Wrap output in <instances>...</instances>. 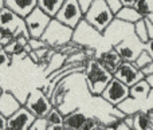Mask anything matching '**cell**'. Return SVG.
<instances>
[{
    "label": "cell",
    "instance_id": "24",
    "mask_svg": "<svg viewBox=\"0 0 153 130\" xmlns=\"http://www.w3.org/2000/svg\"><path fill=\"white\" fill-rule=\"evenodd\" d=\"M133 7L137 10V12L140 13L144 19L148 18V16L152 13L148 0H136V3H134V5H133Z\"/></svg>",
    "mask_w": 153,
    "mask_h": 130
},
{
    "label": "cell",
    "instance_id": "1",
    "mask_svg": "<svg viewBox=\"0 0 153 130\" xmlns=\"http://www.w3.org/2000/svg\"><path fill=\"white\" fill-rule=\"evenodd\" d=\"M83 20L97 32L103 34L111 26V23H114L116 15L110 11L105 0H94L90 10L85 13Z\"/></svg>",
    "mask_w": 153,
    "mask_h": 130
},
{
    "label": "cell",
    "instance_id": "25",
    "mask_svg": "<svg viewBox=\"0 0 153 130\" xmlns=\"http://www.w3.org/2000/svg\"><path fill=\"white\" fill-rule=\"evenodd\" d=\"M103 123L101 122L100 118L97 117H87L86 122L83 123V126L81 128V130H100L103 129Z\"/></svg>",
    "mask_w": 153,
    "mask_h": 130
},
{
    "label": "cell",
    "instance_id": "39",
    "mask_svg": "<svg viewBox=\"0 0 153 130\" xmlns=\"http://www.w3.org/2000/svg\"><path fill=\"white\" fill-rule=\"evenodd\" d=\"M48 130H69L65 126H48Z\"/></svg>",
    "mask_w": 153,
    "mask_h": 130
},
{
    "label": "cell",
    "instance_id": "3",
    "mask_svg": "<svg viewBox=\"0 0 153 130\" xmlns=\"http://www.w3.org/2000/svg\"><path fill=\"white\" fill-rule=\"evenodd\" d=\"M42 40L50 48H59L67 46L74 40V30L69 26L53 19L42 36Z\"/></svg>",
    "mask_w": 153,
    "mask_h": 130
},
{
    "label": "cell",
    "instance_id": "19",
    "mask_svg": "<svg viewBox=\"0 0 153 130\" xmlns=\"http://www.w3.org/2000/svg\"><path fill=\"white\" fill-rule=\"evenodd\" d=\"M63 3H65V0H38V7L45 13H47L50 18L54 19L58 15Z\"/></svg>",
    "mask_w": 153,
    "mask_h": 130
},
{
    "label": "cell",
    "instance_id": "29",
    "mask_svg": "<svg viewBox=\"0 0 153 130\" xmlns=\"http://www.w3.org/2000/svg\"><path fill=\"white\" fill-rule=\"evenodd\" d=\"M28 130H48V122L46 118H36Z\"/></svg>",
    "mask_w": 153,
    "mask_h": 130
},
{
    "label": "cell",
    "instance_id": "41",
    "mask_svg": "<svg viewBox=\"0 0 153 130\" xmlns=\"http://www.w3.org/2000/svg\"><path fill=\"white\" fill-rule=\"evenodd\" d=\"M5 7V0H0V11Z\"/></svg>",
    "mask_w": 153,
    "mask_h": 130
},
{
    "label": "cell",
    "instance_id": "45",
    "mask_svg": "<svg viewBox=\"0 0 153 130\" xmlns=\"http://www.w3.org/2000/svg\"><path fill=\"white\" fill-rule=\"evenodd\" d=\"M100 130H103V129H100Z\"/></svg>",
    "mask_w": 153,
    "mask_h": 130
},
{
    "label": "cell",
    "instance_id": "23",
    "mask_svg": "<svg viewBox=\"0 0 153 130\" xmlns=\"http://www.w3.org/2000/svg\"><path fill=\"white\" fill-rule=\"evenodd\" d=\"M152 62H153L152 56L149 55V52L145 50V48H144V50L140 52V55L137 56V59H136L133 63L136 64V67H137V69L141 70V69H144L145 66H148L149 63H152Z\"/></svg>",
    "mask_w": 153,
    "mask_h": 130
},
{
    "label": "cell",
    "instance_id": "42",
    "mask_svg": "<svg viewBox=\"0 0 153 130\" xmlns=\"http://www.w3.org/2000/svg\"><path fill=\"white\" fill-rule=\"evenodd\" d=\"M3 91H4V90H3V87H1V85H0V97H1V94H3Z\"/></svg>",
    "mask_w": 153,
    "mask_h": 130
},
{
    "label": "cell",
    "instance_id": "14",
    "mask_svg": "<svg viewBox=\"0 0 153 130\" xmlns=\"http://www.w3.org/2000/svg\"><path fill=\"white\" fill-rule=\"evenodd\" d=\"M97 61L102 64L103 69H106L109 72H111L113 75H114V72L117 71V69L120 67V64L124 62L122 61V58L120 56V54L117 52L114 48L106 51V52H102L97 58Z\"/></svg>",
    "mask_w": 153,
    "mask_h": 130
},
{
    "label": "cell",
    "instance_id": "43",
    "mask_svg": "<svg viewBox=\"0 0 153 130\" xmlns=\"http://www.w3.org/2000/svg\"><path fill=\"white\" fill-rule=\"evenodd\" d=\"M3 48H4V47H3V46H1V44H0V51H1V50H3Z\"/></svg>",
    "mask_w": 153,
    "mask_h": 130
},
{
    "label": "cell",
    "instance_id": "22",
    "mask_svg": "<svg viewBox=\"0 0 153 130\" xmlns=\"http://www.w3.org/2000/svg\"><path fill=\"white\" fill-rule=\"evenodd\" d=\"M48 122V126H65V115L61 113V110L58 107L54 106L51 109V112L46 117Z\"/></svg>",
    "mask_w": 153,
    "mask_h": 130
},
{
    "label": "cell",
    "instance_id": "4",
    "mask_svg": "<svg viewBox=\"0 0 153 130\" xmlns=\"http://www.w3.org/2000/svg\"><path fill=\"white\" fill-rule=\"evenodd\" d=\"M24 106L36 118H46L48 113L51 112V109L54 107V105L45 90L34 89L27 95L26 101H24Z\"/></svg>",
    "mask_w": 153,
    "mask_h": 130
},
{
    "label": "cell",
    "instance_id": "40",
    "mask_svg": "<svg viewBox=\"0 0 153 130\" xmlns=\"http://www.w3.org/2000/svg\"><path fill=\"white\" fill-rule=\"evenodd\" d=\"M145 81L149 83V86H151L152 90H153V74H152V75H149V77H146V78H145Z\"/></svg>",
    "mask_w": 153,
    "mask_h": 130
},
{
    "label": "cell",
    "instance_id": "32",
    "mask_svg": "<svg viewBox=\"0 0 153 130\" xmlns=\"http://www.w3.org/2000/svg\"><path fill=\"white\" fill-rule=\"evenodd\" d=\"M79 4V7H81L82 12H83V15L87 12V11L90 10V7L93 5V3H94V0H76Z\"/></svg>",
    "mask_w": 153,
    "mask_h": 130
},
{
    "label": "cell",
    "instance_id": "30",
    "mask_svg": "<svg viewBox=\"0 0 153 130\" xmlns=\"http://www.w3.org/2000/svg\"><path fill=\"white\" fill-rule=\"evenodd\" d=\"M28 44H30V48H31L32 51H38V50H40V48L48 47V46L42 40V38H40V39H36V38H30Z\"/></svg>",
    "mask_w": 153,
    "mask_h": 130
},
{
    "label": "cell",
    "instance_id": "17",
    "mask_svg": "<svg viewBox=\"0 0 153 130\" xmlns=\"http://www.w3.org/2000/svg\"><path fill=\"white\" fill-rule=\"evenodd\" d=\"M152 93V87L145 79L137 82L130 87V98L136 99V101H144Z\"/></svg>",
    "mask_w": 153,
    "mask_h": 130
},
{
    "label": "cell",
    "instance_id": "13",
    "mask_svg": "<svg viewBox=\"0 0 153 130\" xmlns=\"http://www.w3.org/2000/svg\"><path fill=\"white\" fill-rule=\"evenodd\" d=\"M5 7L26 19L38 7V0H5Z\"/></svg>",
    "mask_w": 153,
    "mask_h": 130
},
{
    "label": "cell",
    "instance_id": "9",
    "mask_svg": "<svg viewBox=\"0 0 153 130\" xmlns=\"http://www.w3.org/2000/svg\"><path fill=\"white\" fill-rule=\"evenodd\" d=\"M113 48L120 54L122 61L134 62L136 59H137V56L140 55V52L145 48V44H143V43L137 39L134 32H133L130 36H126L120 43L114 44Z\"/></svg>",
    "mask_w": 153,
    "mask_h": 130
},
{
    "label": "cell",
    "instance_id": "2",
    "mask_svg": "<svg viewBox=\"0 0 153 130\" xmlns=\"http://www.w3.org/2000/svg\"><path fill=\"white\" fill-rule=\"evenodd\" d=\"M113 78V74L103 69V66L97 61V58L89 61L86 66V83L89 91L94 97H101V94L103 93V90Z\"/></svg>",
    "mask_w": 153,
    "mask_h": 130
},
{
    "label": "cell",
    "instance_id": "26",
    "mask_svg": "<svg viewBox=\"0 0 153 130\" xmlns=\"http://www.w3.org/2000/svg\"><path fill=\"white\" fill-rule=\"evenodd\" d=\"M103 130H133V129L129 128L122 120H114L113 122L103 126Z\"/></svg>",
    "mask_w": 153,
    "mask_h": 130
},
{
    "label": "cell",
    "instance_id": "34",
    "mask_svg": "<svg viewBox=\"0 0 153 130\" xmlns=\"http://www.w3.org/2000/svg\"><path fill=\"white\" fill-rule=\"evenodd\" d=\"M146 21V27H148V35H149V39H153V23L149 20L148 18H145Z\"/></svg>",
    "mask_w": 153,
    "mask_h": 130
},
{
    "label": "cell",
    "instance_id": "7",
    "mask_svg": "<svg viewBox=\"0 0 153 130\" xmlns=\"http://www.w3.org/2000/svg\"><path fill=\"white\" fill-rule=\"evenodd\" d=\"M100 98H102L103 101L110 103L111 106H120L122 102L130 98V87L126 86L125 83H122L121 81L113 78L110 81V83L106 86V89L103 90V93L101 94Z\"/></svg>",
    "mask_w": 153,
    "mask_h": 130
},
{
    "label": "cell",
    "instance_id": "36",
    "mask_svg": "<svg viewBox=\"0 0 153 130\" xmlns=\"http://www.w3.org/2000/svg\"><path fill=\"white\" fill-rule=\"evenodd\" d=\"M145 50L149 52V55L152 56L153 59V39H149V42L145 44Z\"/></svg>",
    "mask_w": 153,
    "mask_h": 130
},
{
    "label": "cell",
    "instance_id": "44",
    "mask_svg": "<svg viewBox=\"0 0 153 130\" xmlns=\"http://www.w3.org/2000/svg\"><path fill=\"white\" fill-rule=\"evenodd\" d=\"M149 130H153V128H152V126H151V129H149Z\"/></svg>",
    "mask_w": 153,
    "mask_h": 130
},
{
    "label": "cell",
    "instance_id": "6",
    "mask_svg": "<svg viewBox=\"0 0 153 130\" xmlns=\"http://www.w3.org/2000/svg\"><path fill=\"white\" fill-rule=\"evenodd\" d=\"M0 27L7 31H10L15 38L18 36H28V31L26 27V21L23 18L16 15L7 7H4L0 11Z\"/></svg>",
    "mask_w": 153,
    "mask_h": 130
},
{
    "label": "cell",
    "instance_id": "31",
    "mask_svg": "<svg viewBox=\"0 0 153 130\" xmlns=\"http://www.w3.org/2000/svg\"><path fill=\"white\" fill-rule=\"evenodd\" d=\"M106 4H108V7L110 8V11L114 13V15H117V13L121 11V8L124 7V4H122L121 0H105Z\"/></svg>",
    "mask_w": 153,
    "mask_h": 130
},
{
    "label": "cell",
    "instance_id": "20",
    "mask_svg": "<svg viewBox=\"0 0 153 130\" xmlns=\"http://www.w3.org/2000/svg\"><path fill=\"white\" fill-rule=\"evenodd\" d=\"M153 118L148 114V112H140L133 114V130H149L152 126Z\"/></svg>",
    "mask_w": 153,
    "mask_h": 130
},
{
    "label": "cell",
    "instance_id": "27",
    "mask_svg": "<svg viewBox=\"0 0 153 130\" xmlns=\"http://www.w3.org/2000/svg\"><path fill=\"white\" fill-rule=\"evenodd\" d=\"M13 39H15V36H13L10 31H7V30H4V28L0 27V44H1L3 47H5L7 44H10Z\"/></svg>",
    "mask_w": 153,
    "mask_h": 130
},
{
    "label": "cell",
    "instance_id": "33",
    "mask_svg": "<svg viewBox=\"0 0 153 130\" xmlns=\"http://www.w3.org/2000/svg\"><path fill=\"white\" fill-rule=\"evenodd\" d=\"M141 71H143V74L145 75V78L149 77V75H152L153 74V62L152 63H149L148 66H145L144 69H141Z\"/></svg>",
    "mask_w": 153,
    "mask_h": 130
},
{
    "label": "cell",
    "instance_id": "38",
    "mask_svg": "<svg viewBox=\"0 0 153 130\" xmlns=\"http://www.w3.org/2000/svg\"><path fill=\"white\" fill-rule=\"evenodd\" d=\"M122 4H124V7H133L136 3V0H121Z\"/></svg>",
    "mask_w": 153,
    "mask_h": 130
},
{
    "label": "cell",
    "instance_id": "21",
    "mask_svg": "<svg viewBox=\"0 0 153 130\" xmlns=\"http://www.w3.org/2000/svg\"><path fill=\"white\" fill-rule=\"evenodd\" d=\"M133 32L137 36V39L140 40L143 44H146L149 42V35H148V27H146L145 19H141L133 26Z\"/></svg>",
    "mask_w": 153,
    "mask_h": 130
},
{
    "label": "cell",
    "instance_id": "10",
    "mask_svg": "<svg viewBox=\"0 0 153 130\" xmlns=\"http://www.w3.org/2000/svg\"><path fill=\"white\" fill-rule=\"evenodd\" d=\"M113 77L116 79L121 81L122 83H125L129 87H132L133 85H136L140 81L145 79V75L143 74V71L140 69H137L133 62H126V61H124L120 64V67L114 72Z\"/></svg>",
    "mask_w": 153,
    "mask_h": 130
},
{
    "label": "cell",
    "instance_id": "11",
    "mask_svg": "<svg viewBox=\"0 0 153 130\" xmlns=\"http://www.w3.org/2000/svg\"><path fill=\"white\" fill-rule=\"evenodd\" d=\"M35 120L36 117L23 105L15 114L8 118L7 130H28Z\"/></svg>",
    "mask_w": 153,
    "mask_h": 130
},
{
    "label": "cell",
    "instance_id": "15",
    "mask_svg": "<svg viewBox=\"0 0 153 130\" xmlns=\"http://www.w3.org/2000/svg\"><path fill=\"white\" fill-rule=\"evenodd\" d=\"M30 38L28 36H18L4 47V50L7 51L10 55L16 56V55H22V54H30L31 52V48H30Z\"/></svg>",
    "mask_w": 153,
    "mask_h": 130
},
{
    "label": "cell",
    "instance_id": "8",
    "mask_svg": "<svg viewBox=\"0 0 153 130\" xmlns=\"http://www.w3.org/2000/svg\"><path fill=\"white\" fill-rule=\"evenodd\" d=\"M53 20V18L45 13L39 7H36L26 19V27L27 31H28L30 38H36V39H40L45 34V31L47 30L50 21Z\"/></svg>",
    "mask_w": 153,
    "mask_h": 130
},
{
    "label": "cell",
    "instance_id": "37",
    "mask_svg": "<svg viewBox=\"0 0 153 130\" xmlns=\"http://www.w3.org/2000/svg\"><path fill=\"white\" fill-rule=\"evenodd\" d=\"M122 121H124V122L126 123V125L129 126V128H132V129H133V114H130V115H126V117H125V118H124V120H122Z\"/></svg>",
    "mask_w": 153,
    "mask_h": 130
},
{
    "label": "cell",
    "instance_id": "5",
    "mask_svg": "<svg viewBox=\"0 0 153 130\" xmlns=\"http://www.w3.org/2000/svg\"><path fill=\"white\" fill-rule=\"evenodd\" d=\"M83 12H82L81 7H79L76 0H65L62 8L59 10L58 15L54 19L59 20L61 23L69 26L70 28L75 30L79 24L83 21Z\"/></svg>",
    "mask_w": 153,
    "mask_h": 130
},
{
    "label": "cell",
    "instance_id": "16",
    "mask_svg": "<svg viewBox=\"0 0 153 130\" xmlns=\"http://www.w3.org/2000/svg\"><path fill=\"white\" fill-rule=\"evenodd\" d=\"M87 117L89 115H86L81 110H75V112L69 113L67 115H65V128L69 130H81L83 123L86 122Z\"/></svg>",
    "mask_w": 153,
    "mask_h": 130
},
{
    "label": "cell",
    "instance_id": "18",
    "mask_svg": "<svg viewBox=\"0 0 153 130\" xmlns=\"http://www.w3.org/2000/svg\"><path fill=\"white\" fill-rule=\"evenodd\" d=\"M116 19L120 21L130 24V26H134L138 20H141L144 18L137 12V10L134 7H122L121 11L116 15Z\"/></svg>",
    "mask_w": 153,
    "mask_h": 130
},
{
    "label": "cell",
    "instance_id": "28",
    "mask_svg": "<svg viewBox=\"0 0 153 130\" xmlns=\"http://www.w3.org/2000/svg\"><path fill=\"white\" fill-rule=\"evenodd\" d=\"M11 62H12V55H10V54L3 48V50L0 51V70L11 66Z\"/></svg>",
    "mask_w": 153,
    "mask_h": 130
},
{
    "label": "cell",
    "instance_id": "35",
    "mask_svg": "<svg viewBox=\"0 0 153 130\" xmlns=\"http://www.w3.org/2000/svg\"><path fill=\"white\" fill-rule=\"evenodd\" d=\"M7 121H8V118H5L0 113V130H7Z\"/></svg>",
    "mask_w": 153,
    "mask_h": 130
},
{
    "label": "cell",
    "instance_id": "12",
    "mask_svg": "<svg viewBox=\"0 0 153 130\" xmlns=\"http://www.w3.org/2000/svg\"><path fill=\"white\" fill-rule=\"evenodd\" d=\"M22 106H23V103L19 101V98L15 94L7 90L3 91L1 97H0V113L5 118H10L11 115H13Z\"/></svg>",
    "mask_w": 153,
    "mask_h": 130
}]
</instances>
